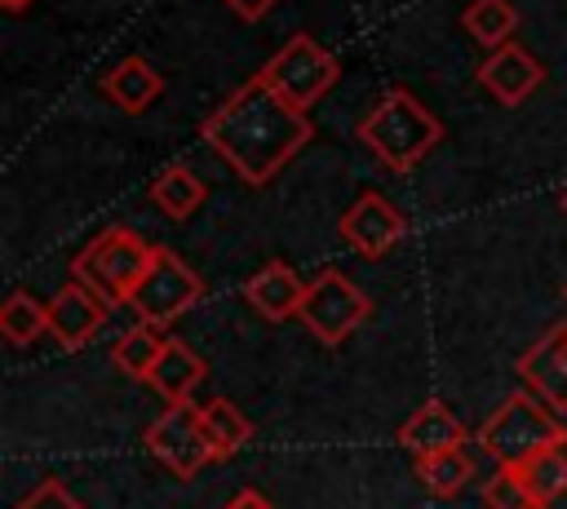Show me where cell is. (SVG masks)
<instances>
[{
	"label": "cell",
	"mask_w": 567,
	"mask_h": 509,
	"mask_svg": "<svg viewBox=\"0 0 567 509\" xmlns=\"http://www.w3.org/2000/svg\"><path fill=\"white\" fill-rule=\"evenodd\" d=\"M461 27L492 53V49H501V44L514 40V31H518V9H514L509 0H470V4L461 9Z\"/></svg>",
	"instance_id": "cell-23"
},
{
	"label": "cell",
	"mask_w": 567,
	"mask_h": 509,
	"mask_svg": "<svg viewBox=\"0 0 567 509\" xmlns=\"http://www.w3.org/2000/svg\"><path fill=\"white\" fill-rule=\"evenodd\" d=\"M106 314H111V301L106 297H97L80 279H66L58 288V297L49 301V336L62 350H80V345H89L97 336V328L106 323Z\"/></svg>",
	"instance_id": "cell-11"
},
{
	"label": "cell",
	"mask_w": 567,
	"mask_h": 509,
	"mask_svg": "<svg viewBox=\"0 0 567 509\" xmlns=\"http://www.w3.org/2000/svg\"><path fill=\"white\" fill-rule=\"evenodd\" d=\"M563 345H567V323L549 328L540 341H532V345L518 354V376H523V385H527L549 412H567V359H563Z\"/></svg>",
	"instance_id": "cell-12"
},
{
	"label": "cell",
	"mask_w": 567,
	"mask_h": 509,
	"mask_svg": "<svg viewBox=\"0 0 567 509\" xmlns=\"http://www.w3.org/2000/svg\"><path fill=\"white\" fill-rule=\"evenodd\" d=\"M474 80H478V89H483L492 102H501V106H523V102L545 84V62H540L532 49H523V44L509 40V44L492 49V53L478 62Z\"/></svg>",
	"instance_id": "cell-10"
},
{
	"label": "cell",
	"mask_w": 567,
	"mask_h": 509,
	"mask_svg": "<svg viewBox=\"0 0 567 509\" xmlns=\"http://www.w3.org/2000/svg\"><path fill=\"white\" fill-rule=\"evenodd\" d=\"M523 478L536 496V509H567V434L523 465Z\"/></svg>",
	"instance_id": "cell-20"
},
{
	"label": "cell",
	"mask_w": 567,
	"mask_h": 509,
	"mask_svg": "<svg viewBox=\"0 0 567 509\" xmlns=\"http://www.w3.org/2000/svg\"><path fill=\"white\" fill-rule=\"evenodd\" d=\"M470 429L465 420L443 403V398H425L403 425H399V447L416 456H434V451H447V447H465Z\"/></svg>",
	"instance_id": "cell-14"
},
{
	"label": "cell",
	"mask_w": 567,
	"mask_h": 509,
	"mask_svg": "<svg viewBox=\"0 0 567 509\" xmlns=\"http://www.w3.org/2000/svg\"><path fill=\"white\" fill-rule=\"evenodd\" d=\"M337 235L346 239V248H354L359 257H385V252H394L399 243H403V235H408V221H403V212L381 195V190H363L346 212H341V221H337Z\"/></svg>",
	"instance_id": "cell-9"
},
{
	"label": "cell",
	"mask_w": 567,
	"mask_h": 509,
	"mask_svg": "<svg viewBox=\"0 0 567 509\" xmlns=\"http://www.w3.org/2000/svg\"><path fill=\"white\" fill-rule=\"evenodd\" d=\"M155 261V243H146L133 226H106L97 230L71 261V279L106 297L111 305H128L133 288Z\"/></svg>",
	"instance_id": "cell-4"
},
{
	"label": "cell",
	"mask_w": 567,
	"mask_h": 509,
	"mask_svg": "<svg viewBox=\"0 0 567 509\" xmlns=\"http://www.w3.org/2000/svg\"><path fill=\"white\" fill-rule=\"evenodd\" d=\"M368 314H372V301L354 279H346L341 270H319L306 283V301L297 319L319 345H341L354 328L368 323Z\"/></svg>",
	"instance_id": "cell-7"
},
{
	"label": "cell",
	"mask_w": 567,
	"mask_h": 509,
	"mask_svg": "<svg viewBox=\"0 0 567 509\" xmlns=\"http://www.w3.org/2000/svg\"><path fill=\"white\" fill-rule=\"evenodd\" d=\"M306 283H310V279H301L288 261H266L261 270L248 274V283H244V301H248L261 319L284 323V319H297V314H301Z\"/></svg>",
	"instance_id": "cell-13"
},
{
	"label": "cell",
	"mask_w": 567,
	"mask_h": 509,
	"mask_svg": "<svg viewBox=\"0 0 567 509\" xmlns=\"http://www.w3.org/2000/svg\"><path fill=\"white\" fill-rule=\"evenodd\" d=\"M563 359H567V345H563Z\"/></svg>",
	"instance_id": "cell-30"
},
{
	"label": "cell",
	"mask_w": 567,
	"mask_h": 509,
	"mask_svg": "<svg viewBox=\"0 0 567 509\" xmlns=\"http://www.w3.org/2000/svg\"><path fill=\"white\" fill-rule=\"evenodd\" d=\"M416 482L439 496V500H452L461 496L470 482H474V456L465 447H447V451H434V456H416Z\"/></svg>",
	"instance_id": "cell-19"
},
{
	"label": "cell",
	"mask_w": 567,
	"mask_h": 509,
	"mask_svg": "<svg viewBox=\"0 0 567 509\" xmlns=\"http://www.w3.org/2000/svg\"><path fill=\"white\" fill-rule=\"evenodd\" d=\"M204 297V279L164 243H155V261L142 274V283L128 297V310L137 314V323H155L168 328L173 319H182L186 310H195Z\"/></svg>",
	"instance_id": "cell-6"
},
{
	"label": "cell",
	"mask_w": 567,
	"mask_h": 509,
	"mask_svg": "<svg viewBox=\"0 0 567 509\" xmlns=\"http://www.w3.org/2000/svg\"><path fill=\"white\" fill-rule=\"evenodd\" d=\"M563 420L558 412H549L532 389H514L496 403V412H487V420L478 425L474 443L496 460V465H514L523 469L527 460H536L545 447H554L563 438Z\"/></svg>",
	"instance_id": "cell-3"
},
{
	"label": "cell",
	"mask_w": 567,
	"mask_h": 509,
	"mask_svg": "<svg viewBox=\"0 0 567 509\" xmlns=\"http://www.w3.org/2000/svg\"><path fill=\"white\" fill-rule=\"evenodd\" d=\"M354 133L390 173H408L443 142V120L412 89H385Z\"/></svg>",
	"instance_id": "cell-2"
},
{
	"label": "cell",
	"mask_w": 567,
	"mask_h": 509,
	"mask_svg": "<svg viewBox=\"0 0 567 509\" xmlns=\"http://www.w3.org/2000/svg\"><path fill=\"white\" fill-rule=\"evenodd\" d=\"M199 137L230 164V173L248 186H266L292 164V155L315 137L310 115L270 93L257 75L239 84L213 115H204Z\"/></svg>",
	"instance_id": "cell-1"
},
{
	"label": "cell",
	"mask_w": 567,
	"mask_h": 509,
	"mask_svg": "<svg viewBox=\"0 0 567 509\" xmlns=\"http://www.w3.org/2000/svg\"><path fill=\"white\" fill-rule=\"evenodd\" d=\"M563 297H567V288H563Z\"/></svg>",
	"instance_id": "cell-31"
},
{
	"label": "cell",
	"mask_w": 567,
	"mask_h": 509,
	"mask_svg": "<svg viewBox=\"0 0 567 509\" xmlns=\"http://www.w3.org/2000/svg\"><path fill=\"white\" fill-rule=\"evenodd\" d=\"M0 4H4L9 13H22V9H27V4H35V0H0Z\"/></svg>",
	"instance_id": "cell-28"
},
{
	"label": "cell",
	"mask_w": 567,
	"mask_h": 509,
	"mask_svg": "<svg viewBox=\"0 0 567 509\" xmlns=\"http://www.w3.org/2000/svg\"><path fill=\"white\" fill-rule=\"evenodd\" d=\"M44 332H49V301H40V297L13 288V292L4 297V305H0V336H4L9 345L27 350V345H35Z\"/></svg>",
	"instance_id": "cell-21"
},
{
	"label": "cell",
	"mask_w": 567,
	"mask_h": 509,
	"mask_svg": "<svg viewBox=\"0 0 567 509\" xmlns=\"http://www.w3.org/2000/svg\"><path fill=\"white\" fill-rule=\"evenodd\" d=\"M226 4H230V9H235L244 22H257V18H266V13H270L279 0H226Z\"/></svg>",
	"instance_id": "cell-26"
},
{
	"label": "cell",
	"mask_w": 567,
	"mask_h": 509,
	"mask_svg": "<svg viewBox=\"0 0 567 509\" xmlns=\"http://www.w3.org/2000/svg\"><path fill=\"white\" fill-rule=\"evenodd\" d=\"M13 509H89V505H84L62 478H40Z\"/></svg>",
	"instance_id": "cell-25"
},
{
	"label": "cell",
	"mask_w": 567,
	"mask_h": 509,
	"mask_svg": "<svg viewBox=\"0 0 567 509\" xmlns=\"http://www.w3.org/2000/svg\"><path fill=\"white\" fill-rule=\"evenodd\" d=\"M159 93H164V75H159L146 58H137V53L120 58V62L102 75V97H106L111 106L128 111V115H142L146 106H155Z\"/></svg>",
	"instance_id": "cell-15"
},
{
	"label": "cell",
	"mask_w": 567,
	"mask_h": 509,
	"mask_svg": "<svg viewBox=\"0 0 567 509\" xmlns=\"http://www.w3.org/2000/svg\"><path fill=\"white\" fill-rule=\"evenodd\" d=\"M199 381H204V359H199L186 341L168 336V345H164L159 363L151 367L146 385H151L164 403H190V394L199 389Z\"/></svg>",
	"instance_id": "cell-16"
},
{
	"label": "cell",
	"mask_w": 567,
	"mask_h": 509,
	"mask_svg": "<svg viewBox=\"0 0 567 509\" xmlns=\"http://www.w3.org/2000/svg\"><path fill=\"white\" fill-rule=\"evenodd\" d=\"M151 204L168 217V221H186V217H195L199 208H204V199H208V186L195 177V168H186V164H168L155 181H151Z\"/></svg>",
	"instance_id": "cell-18"
},
{
	"label": "cell",
	"mask_w": 567,
	"mask_h": 509,
	"mask_svg": "<svg viewBox=\"0 0 567 509\" xmlns=\"http://www.w3.org/2000/svg\"><path fill=\"white\" fill-rule=\"evenodd\" d=\"M199 429H204V443H208L213 460L239 456V447H248V438H252L248 412H239V403H230V398L199 403Z\"/></svg>",
	"instance_id": "cell-17"
},
{
	"label": "cell",
	"mask_w": 567,
	"mask_h": 509,
	"mask_svg": "<svg viewBox=\"0 0 567 509\" xmlns=\"http://www.w3.org/2000/svg\"><path fill=\"white\" fill-rule=\"evenodd\" d=\"M558 208H563V212H567V186H563V195H558Z\"/></svg>",
	"instance_id": "cell-29"
},
{
	"label": "cell",
	"mask_w": 567,
	"mask_h": 509,
	"mask_svg": "<svg viewBox=\"0 0 567 509\" xmlns=\"http://www.w3.org/2000/svg\"><path fill=\"white\" fill-rule=\"evenodd\" d=\"M483 505H487V509H536V496H532L523 469L496 465L492 478L483 482Z\"/></svg>",
	"instance_id": "cell-24"
},
{
	"label": "cell",
	"mask_w": 567,
	"mask_h": 509,
	"mask_svg": "<svg viewBox=\"0 0 567 509\" xmlns=\"http://www.w3.org/2000/svg\"><path fill=\"white\" fill-rule=\"evenodd\" d=\"M164 345H168V332H164V328H155V323H133V328L111 345V363H115L120 372H128L133 381H146L151 367L159 363Z\"/></svg>",
	"instance_id": "cell-22"
},
{
	"label": "cell",
	"mask_w": 567,
	"mask_h": 509,
	"mask_svg": "<svg viewBox=\"0 0 567 509\" xmlns=\"http://www.w3.org/2000/svg\"><path fill=\"white\" fill-rule=\"evenodd\" d=\"M257 80H261L270 93H279L288 106L310 111V106L341 80V62H337V53L323 49L310 31H297V35H288V40L266 58V66L257 71Z\"/></svg>",
	"instance_id": "cell-5"
},
{
	"label": "cell",
	"mask_w": 567,
	"mask_h": 509,
	"mask_svg": "<svg viewBox=\"0 0 567 509\" xmlns=\"http://www.w3.org/2000/svg\"><path fill=\"white\" fill-rule=\"evenodd\" d=\"M146 451L177 478H195L213 451L204 443V429H199V403H168L142 434Z\"/></svg>",
	"instance_id": "cell-8"
},
{
	"label": "cell",
	"mask_w": 567,
	"mask_h": 509,
	"mask_svg": "<svg viewBox=\"0 0 567 509\" xmlns=\"http://www.w3.org/2000/svg\"><path fill=\"white\" fill-rule=\"evenodd\" d=\"M221 509H275V505H270V500H266L257 487H244V491H235V496H230Z\"/></svg>",
	"instance_id": "cell-27"
}]
</instances>
